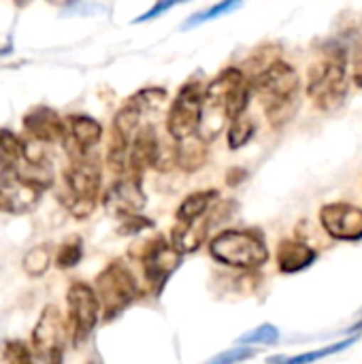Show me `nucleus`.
Listing matches in <instances>:
<instances>
[{
  "instance_id": "f257e3e1",
  "label": "nucleus",
  "mask_w": 362,
  "mask_h": 364,
  "mask_svg": "<svg viewBox=\"0 0 362 364\" xmlns=\"http://www.w3.org/2000/svg\"><path fill=\"white\" fill-rule=\"evenodd\" d=\"M299 85V73L286 62H273L254 81V90L265 100V109L273 122H284L290 115Z\"/></svg>"
},
{
  "instance_id": "f03ea898",
  "label": "nucleus",
  "mask_w": 362,
  "mask_h": 364,
  "mask_svg": "<svg viewBox=\"0 0 362 364\" xmlns=\"http://www.w3.org/2000/svg\"><path fill=\"white\" fill-rule=\"evenodd\" d=\"M209 252L213 260L233 269H258L269 260L267 243L252 230H224L211 239Z\"/></svg>"
},
{
  "instance_id": "7ed1b4c3",
  "label": "nucleus",
  "mask_w": 362,
  "mask_h": 364,
  "mask_svg": "<svg viewBox=\"0 0 362 364\" xmlns=\"http://www.w3.org/2000/svg\"><path fill=\"white\" fill-rule=\"evenodd\" d=\"M96 299L100 305L102 318L115 320L139 299V284L128 267L122 262H111L98 277H96Z\"/></svg>"
},
{
  "instance_id": "20e7f679",
  "label": "nucleus",
  "mask_w": 362,
  "mask_h": 364,
  "mask_svg": "<svg viewBox=\"0 0 362 364\" xmlns=\"http://www.w3.org/2000/svg\"><path fill=\"white\" fill-rule=\"evenodd\" d=\"M346 81H348V73H346V60L341 55H335L326 62L316 64L309 70V85H307V94L314 98V102L320 109H337L346 96Z\"/></svg>"
},
{
  "instance_id": "39448f33",
  "label": "nucleus",
  "mask_w": 362,
  "mask_h": 364,
  "mask_svg": "<svg viewBox=\"0 0 362 364\" xmlns=\"http://www.w3.org/2000/svg\"><path fill=\"white\" fill-rule=\"evenodd\" d=\"M66 303H68V316L73 322V343L79 348L94 333L100 320V305H98L94 288H90L83 282L70 284L66 292Z\"/></svg>"
},
{
  "instance_id": "423d86ee",
  "label": "nucleus",
  "mask_w": 362,
  "mask_h": 364,
  "mask_svg": "<svg viewBox=\"0 0 362 364\" xmlns=\"http://www.w3.org/2000/svg\"><path fill=\"white\" fill-rule=\"evenodd\" d=\"M64 320L58 307L47 305L32 331V348L47 364H62L64 354Z\"/></svg>"
},
{
  "instance_id": "0eeeda50",
  "label": "nucleus",
  "mask_w": 362,
  "mask_h": 364,
  "mask_svg": "<svg viewBox=\"0 0 362 364\" xmlns=\"http://www.w3.org/2000/svg\"><path fill=\"white\" fill-rule=\"evenodd\" d=\"M203 107V92L198 83H186L177 94L169 113V132L175 141L188 139L196 132Z\"/></svg>"
},
{
  "instance_id": "6e6552de",
  "label": "nucleus",
  "mask_w": 362,
  "mask_h": 364,
  "mask_svg": "<svg viewBox=\"0 0 362 364\" xmlns=\"http://www.w3.org/2000/svg\"><path fill=\"white\" fill-rule=\"evenodd\" d=\"M139 258L143 262L145 282L154 288L156 294H160V290L164 288L169 277L181 264V254L173 245L164 243L162 239L145 243V250L139 254Z\"/></svg>"
},
{
  "instance_id": "1a4fd4ad",
  "label": "nucleus",
  "mask_w": 362,
  "mask_h": 364,
  "mask_svg": "<svg viewBox=\"0 0 362 364\" xmlns=\"http://www.w3.org/2000/svg\"><path fill=\"white\" fill-rule=\"evenodd\" d=\"M322 228L339 241H361L362 239V209L348 203L324 205L320 211Z\"/></svg>"
},
{
  "instance_id": "9d476101",
  "label": "nucleus",
  "mask_w": 362,
  "mask_h": 364,
  "mask_svg": "<svg viewBox=\"0 0 362 364\" xmlns=\"http://www.w3.org/2000/svg\"><path fill=\"white\" fill-rule=\"evenodd\" d=\"M102 207L113 218L137 215L145 207V194L137 177H124L115 181L102 196Z\"/></svg>"
},
{
  "instance_id": "9b49d317",
  "label": "nucleus",
  "mask_w": 362,
  "mask_h": 364,
  "mask_svg": "<svg viewBox=\"0 0 362 364\" xmlns=\"http://www.w3.org/2000/svg\"><path fill=\"white\" fill-rule=\"evenodd\" d=\"M100 134H102V128L92 117H85V115L68 117V132H64V147L68 156L77 160H85V154L94 145H98Z\"/></svg>"
},
{
  "instance_id": "f8f14e48",
  "label": "nucleus",
  "mask_w": 362,
  "mask_h": 364,
  "mask_svg": "<svg viewBox=\"0 0 362 364\" xmlns=\"http://www.w3.org/2000/svg\"><path fill=\"white\" fill-rule=\"evenodd\" d=\"M66 186L73 198H87L96 200L100 188V168L94 162L77 160V164L66 173Z\"/></svg>"
},
{
  "instance_id": "ddd939ff",
  "label": "nucleus",
  "mask_w": 362,
  "mask_h": 364,
  "mask_svg": "<svg viewBox=\"0 0 362 364\" xmlns=\"http://www.w3.org/2000/svg\"><path fill=\"white\" fill-rule=\"evenodd\" d=\"M23 126H26V130L30 132V136L36 139V141L53 143V141H60V139L64 136L62 122L58 119L55 111H51V109H47V107H36V109H32V111L26 115Z\"/></svg>"
},
{
  "instance_id": "4468645a",
  "label": "nucleus",
  "mask_w": 362,
  "mask_h": 364,
  "mask_svg": "<svg viewBox=\"0 0 362 364\" xmlns=\"http://www.w3.org/2000/svg\"><path fill=\"white\" fill-rule=\"evenodd\" d=\"M209 220H194V222H177L171 235V245L183 256V254H194L207 239L209 232Z\"/></svg>"
},
{
  "instance_id": "2eb2a0df",
  "label": "nucleus",
  "mask_w": 362,
  "mask_h": 364,
  "mask_svg": "<svg viewBox=\"0 0 362 364\" xmlns=\"http://www.w3.org/2000/svg\"><path fill=\"white\" fill-rule=\"evenodd\" d=\"M316 258H318L316 250H312L309 245H305L301 241H282L280 250H277L280 271L288 273V275L307 269L309 264H314Z\"/></svg>"
},
{
  "instance_id": "dca6fc26",
  "label": "nucleus",
  "mask_w": 362,
  "mask_h": 364,
  "mask_svg": "<svg viewBox=\"0 0 362 364\" xmlns=\"http://www.w3.org/2000/svg\"><path fill=\"white\" fill-rule=\"evenodd\" d=\"M205 158H207L205 141L194 134L188 139H181L179 145L175 147V164H179L188 173H194L196 168H201L205 164Z\"/></svg>"
},
{
  "instance_id": "f3484780",
  "label": "nucleus",
  "mask_w": 362,
  "mask_h": 364,
  "mask_svg": "<svg viewBox=\"0 0 362 364\" xmlns=\"http://www.w3.org/2000/svg\"><path fill=\"white\" fill-rule=\"evenodd\" d=\"M218 198L215 190L209 192H194L190 194L177 209V222H194L198 218H205V213L211 209L213 200Z\"/></svg>"
},
{
  "instance_id": "a211bd4d",
  "label": "nucleus",
  "mask_w": 362,
  "mask_h": 364,
  "mask_svg": "<svg viewBox=\"0 0 362 364\" xmlns=\"http://www.w3.org/2000/svg\"><path fill=\"white\" fill-rule=\"evenodd\" d=\"M53 260V252L49 245H34L23 254L21 269L26 271L28 277H43Z\"/></svg>"
},
{
  "instance_id": "6ab92c4d",
  "label": "nucleus",
  "mask_w": 362,
  "mask_h": 364,
  "mask_svg": "<svg viewBox=\"0 0 362 364\" xmlns=\"http://www.w3.org/2000/svg\"><path fill=\"white\" fill-rule=\"evenodd\" d=\"M354 343V339H346L341 343H335V346H329V348H322V350H316V352H307V354H299V356H273L269 358V364H312L322 360V358H329L346 348H350Z\"/></svg>"
},
{
  "instance_id": "aec40b11",
  "label": "nucleus",
  "mask_w": 362,
  "mask_h": 364,
  "mask_svg": "<svg viewBox=\"0 0 362 364\" xmlns=\"http://www.w3.org/2000/svg\"><path fill=\"white\" fill-rule=\"evenodd\" d=\"M241 4H243V0H222V2H218V4H213L211 9H205V11H201V13H194V15L181 26V30L196 28V26H201V23H205V21H209V19H215V17H224L226 13L237 11Z\"/></svg>"
},
{
  "instance_id": "412c9836",
  "label": "nucleus",
  "mask_w": 362,
  "mask_h": 364,
  "mask_svg": "<svg viewBox=\"0 0 362 364\" xmlns=\"http://www.w3.org/2000/svg\"><path fill=\"white\" fill-rule=\"evenodd\" d=\"M166 102V92L160 90V87H147V90H141L128 105H132L141 115L143 113H154V111H160Z\"/></svg>"
},
{
  "instance_id": "4be33fe9",
  "label": "nucleus",
  "mask_w": 362,
  "mask_h": 364,
  "mask_svg": "<svg viewBox=\"0 0 362 364\" xmlns=\"http://www.w3.org/2000/svg\"><path fill=\"white\" fill-rule=\"evenodd\" d=\"M81 258H83V243H81V239L73 237L58 247L53 260H55L58 269H73L81 262Z\"/></svg>"
},
{
  "instance_id": "5701e85b",
  "label": "nucleus",
  "mask_w": 362,
  "mask_h": 364,
  "mask_svg": "<svg viewBox=\"0 0 362 364\" xmlns=\"http://www.w3.org/2000/svg\"><path fill=\"white\" fill-rule=\"evenodd\" d=\"M254 130H256V126H254V122L250 117H245L243 113L239 117H235L233 126L228 130V145H230V149L243 147L254 136Z\"/></svg>"
},
{
  "instance_id": "b1692460",
  "label": "nucleus",
  "mask_w": 362,
  "mask_h": 364,
  "mask_svg": "<svg viewBox=\"0 0 362 364\" xmlns=\"http://www.w3.org/2000/svg\"><path fill=\"white\" fill-rule=\"evenodd\" d=\"M280 341V331L273 326V324H262L254 331H250L247 335H243L239 339L241 346H271V343H277Z\"/></svg>"
},
{
  "instance_id": "393cba45",
  "label": "nucleus",
  "mask_w": 362,
  "mask_h": 364,
  "mask_svg": "<svg viewBox=\"0 0 362 364\" xmlns=\"http://www.w3.org/2000/svg\"><path fill=\"white\" fill-rule=\"evenodd\" d=\"M2 358L6 364H36L32 350L23 341H6L2 348Z\"/></svg>"
},
{
  "instance_id": "a878e982",
  "label": "nucleus",
  "mask_w": 362,
  "mask_h": 364,
  "mask_svg": "<svg viewBox=\"0 0 362 364\" xmlns=\"http://www.w3.org/2000/svg\"><path fill=\"white\" fill-rule=\"evenodd\" d=\"M254 356H256V350H252V348H235V350H228V352L211 358L207 364H239L254 358Z\"/></svg>"
},
{
  "instance_id": "bb28decb",
  "label": "nucleus",
  "mask_w": 362,
  "mask_h": 364,
  "mask_svg": "<svg viewBox=\"0 0 362 364\" xmlns=\"http://www.w3.org/2000/svg\"><path fill=\"white\" fill-rule=\"evenodd\" d=\"M151 226H154L151 220L141 218V213H137V215L122 218V224H119L117 232H119V235H137V232H141V230H145V228H151Z\"/></svg>"
},
{
  "instance_id": "cd10ccee",
  "label": "nucleus",
  "mask_w": 362,
  "mask_h": 364,
  "mask_svg": "<svg viewBox=\"0 0 362 364\" xmlns=\"http://www.w3.org/2000/svg\"><path fill=\"white\" fill-rule=\"evenodd\" d=\"M181 2H188V0H158L145 15H141L137 21H149V19H156V17H160L162 13H166L171 6H177V4H181Z\"/></svg>"
},
{
  "instance_id": "c85d7f7f",
  "label": "nucleus",
  "mask_w": 362,
  "mask_h": 364,
  "mask_svg": "<svg viewBox=\"0 0 362 364\" xmlns=\"http://www.w3.org/2000/svg\"><path fill=\"white\" fill-rule=\"evenodd\" d=\"M0 211H6L9 213V194L2 188H0Z\"/></svg>"
},
{
  "instance_id": "c756f323",
  "label": "nucleus",
  "mask_w": 362,
  "mask_h": 364,
  "mask_svg": "<svg viewBox=\"0 0 362 364\" xmlns=\"http://www.w3.org/2000/svg\"><path fill=\"white\" fill-rule=\"evenodd\" d=\"M361 328H362V320L358 322V324H354V326H352L350 331H346V333H356V331H361Z\"/></svg>"
}]
</instances>
